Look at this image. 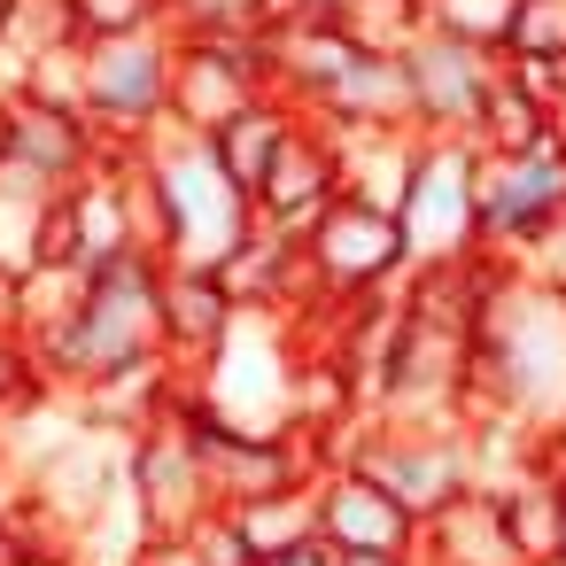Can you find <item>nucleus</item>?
I'll use <instances>...</instances> for the list:
<instances>
[{"mask_svg": "<svg viewBox=\"0 0 566 566\" xmlns=\"http://www.w3.org/2000/svg\"><path fill=\"white\" fill-rule=\"evenodd\" d=\"M465 411H512L520 427L551 434L566 419V295L535 287L504 264L473 326V388Z\"/></svg>", "mask_w": 566, "mask_h": 566, "instance_id": "1", "label": "nucleus"}, {"mask_svg": "<svg viewBox=\"0 0 566 566\" xmlns=\"http://www.w3.org/2000/svg\"><path fill=\"white\" fill-rule=\"evenodd\" d=\"M32 349H40L55 396H86L94 380L164 357V264H148V256H117V264L86 272L71 318L48 326Z\"/></svg>", "mask_w": 566, "mask_h": 566, "instance_id": "2", "label": "nucleus"}, {"mask_svg": "<svg viewBox=\"0 0 566 566\" xmlns=\"http://www.w3.org/2000/svg\"><path fill=\"white\" fill-rule=\"evenodd\" d=\"M148 148V171H156V195H164V226H171V256L164 264H195V272H218L233 249H241V233L256 226V210H249V195L210 164V148L195 140V133H156V140H140Z\"/></svg>", "mask_w": 566, "mask_h": 566, "instance_id": "3", "label": "nucleus"}, {"mask_svg": "<svg viewBox=\"0 0 566 566\" xmlns=\"http://www.w3.org/2000/svg\"><path fill=\"white\" fill-rule=\"evenodd\" d=\"M171 63H179V32L171 24L86 40V102L78 109L102 133V148L156 140L171 125Z\"/></svg>", "mask_w": 566, "mask_h": 566, "instance_id": "4", "label": "nucleus"}, {"mask_svg": "<svg viewBox=\"0 0 566 566\" xmlns=\"http://www.w3.org/2000/svg\"><path fill=\"white\" fill-rule=\"evenodd\" d=\"M295 249H303L311 303H365V295H396V287L411 280L396 210L357 202V195H334V202L295 233Z\"/></svg>", "mask_w": 566, "mask_h": 566, "instance_id": "5", "label": "nucleus"}, {"mask_svg": "<svg viewBox=\"0 0 566 566\" xmlns=\"http://www.w3.org/2000/svg\"><path fill=\"white\" fill-rule=\"evenodd\" d=\"M558 210H566V133H551V140H535V148H473L481 256L512 264Z\"/></svg>", "mask_w": 566, "mask_h": 566, "instance_id": "6", "label": "nucleus"}, {"mask_svg": "<svg viewBox=\"0 0 566 566\" xmlns=\"http://www.w3.org/2000/svg\"><path fill=\"white\" fill-rule=\"evenodd\" d=\"M396 233L411 272H450L481 256V218H473V148L465 140H419V164L396 202Z\"/></svg>", "mask_w": 566, "mask_h": 566, "instance_id": "7", "label": "nucleus"}, {"mask_svg": "<svg viewBox=\"0 0 566 566\" xmlns=\"http://www.w3.org/2000/svg\"><path fill=\"white\" fill-rule=\"evenodd\" d=\"M272 94V63H264V32H179V63H171V133L210 140L226 117H241L249 102Z\"/></svg>", "mask_w": 566, "mask_h": 566, "instance_id": "8", "label": "nucleus"}, {"mask_svg": "<svg viewBox=\"0 0 566 566\" xmlns=\"http://www.w3.org/2000/svg\"><path fill=\"white\" fill-rule=\"evenodd\" d=\"M125 496H133V512H140L148 535H187L195 520L218 512L179 396H171V411H156L140 434H125Z\"/></svg>", "mask_w": 566, "mask_h": 566, "instance_id": "9", "label": "nucleus"}, {"mask_svg": "<svg viewBox=\"0 0 566 566\" xmlns=\"http://www.w3.org/2000/svg\"><path fill=\"white\" fill-rule=\"evenodd\" d=\"M403 86H411V125L427 140H465L481 133V109L504 78V55H481L465 40H442V32H411L403 48Z\"/></svg>", "mask_w": 566, "mask_h": 566, "instance_id": "10", "label": "nucleus"}, {"mask_svg": "<svg viewBox=\"0 0 566 566\" xmlns=\"http://www.w3.org/2000/svg\"><path fill=\"white\" fill-rule=\"evenodd\" d=\"M334 195H342V140H334L318 117H295V133H287V148L272 156L264 187L249 195V210H256V226H272V233H303Z\"/></svg>", "mask_w": 566, "mask_h": 566, "instance_id": "11", "label": "nucleus"}, {"mask_svg": "<svg viewBox=\"0 0 566 566\" xmlns=\"http://www.w3.org/2000/svg\"><path fill=\"white\" fill-rule=\"evenodd\" d=\"M311 496H318V543L326 551H419V520L380 481H365L357 465H326L311 481Z\"/></svg>", "mask_w": 566, "mask_h": 566, "instance_id": "12", "label": "nucleus"}, {"mask_svg": "<svg viewBox=\"0 0 566 566\" xmlns=\"http://www.w3.org/2000/svg\"><path fill=\"white\" fill-rule=\"evenodd\" d=\"M9 164L32 171L40 187H78L102 164V133L78 109H48V102H17L9 109Z\"/></svg>", "mask_w": 566, "mask_h": 566, "instance_id": "13", "label": "nucleus"}, {"mask_svg": "<svg viewBox=\"0 0 566 566\" xmlns=\"http://www.w3.org/2000/svg\"><path fill=\"white\" fill-rule=\"evenodd\" d=\"M241 303L226 295L218 272H195V264H164V357L179 365V380L233 334Z\"/></svg>", "mask_w": 566, "mask_h": 566, "instance_id": "14", "label": "nucleus"}, {"mask_svg": "<svg viewBox=\"0 0 566 566\" xmlns=\"http://www.w3.org/2000/svg\"><path fill=\"white\" fill-rule=\"evenodd\" d=\"M419 566H527L504 535V512H496V489H465L450 496L434 520H419Z\"/></svg>", "mask_w": 566, "mask_h": 566, "instance_id": "15", "label": "nucleus"}, {"mask_svg": "<svg viewBox=\"0 0 566 566\" xmlns=\"http://www.w3.org/2000/svg\"><path fill=\"white\" fill-rule=\"evenodd\" d=\"M295 117H303L295 102L264 94V102H249L241 117H226L202 148H210V164H218L241 195H256V187H264V171H272V156H280V148H287V133H295Z\"/></svg>", "mask_w": 566, "mask_h": 566, "instance_id": "16", "label": "nucleus"}, {"mask_svg": "<svg viewBox=\"0 0 566 566\" xmlns=\"http://www.w3.org/2000/svg\"><path fill=\"white\" fill-rule=\"evenodd\" d=\"M55 195H63V187H40L32 171L0 164V280H24V272L40 264V241H48Z\"/></svg>", "mask_w": 566, "mask_h": 566, "instance_id": "17", "label": "nucleus"}, {"mask_svg": "<svg viewBox=\"0 0 566 566\" xmlns=\"http://www.w3.org/2000/svg\"><path fill=\"white\" fill-rule=\"evenodd\" d=\"M496 512H504V535L527 566H558V543H566V489L551 473H527L512 489H496Z\"/></svg>", "mask_w": 566, "mask_h": 566, "instance_id": "18", "label": "nucleus"}, {"mask_svg": "<svg viewBox=\"0 0 566 566\" xmlns=\"http://www.w3.org/2000/svg\"><path fill=\"white\" fill-rule=\"evenodd\" d=\"M233 520H241V535H249L256 558H280V551L318 543V496H311V481H303V489H280V496H256V504H241Z\"/></svg>", "mask_w": 566, "mask_h": 566, "instance_id": "19", "label": "nucleus"}, {"mask_svg": "<svg viewBox=\"0 0 566 566\" xmlns=\"http://www.w3.org/2000/svg\"><path fill=\"white\" fill-rule=\"evenodd\" d=\"M411 9H419V32L465 40V48H481V55H504L520 0H411Z\"/></svg>", "mask_w": 566, "mask_h": 566, "instance_id": "20", "label": "nucleus"}, {"mask_svg": "<svg viewBox=\"0 0 566 566\" xmlns=\"http://www.w3.org/2000/svg\"><path fill=\"white\" fill-rule=\"evenodd\" d=\"M40 403H55V380L40 365V349L17 334V326H0V427H17L32 419Z\"/></svg>", "mask_w": 566, "mask_h": 566, "instance_id": "21", "label": "nucleus"}, {"mask_svg": "<svg viewBox=\"0 0 566 566\" xmlns=\"http://www.w3.org/2000/svg\"><path fill=\"white\" fill-rule=\"evenodd\" d=\"M504 63H512V71H551V63H566V0H520L512 40H504Z\"/></svg>", "mask_w": 566, "mask_h": 566, "instance_id": "22", "label": "nucleus"}, {"mask_svg": "<svg viewBox=\"0 0 566 566\" xmlns=\"http://www.w3.org/2000/svg\"><path fill=\"white\" fill-rule=\"evenodd\" d=\"M71 40H117V32H148L164 24V0H63Z\"/></svg>", "mask_w": 566, "mask_h": 566, "instance_id": "23", "label": "nucleus"}, {"mask_svg": "<svg viewBox=\"0 0 566 566\" xmlns=\"http://www.w3.org/2000/svg\"><path fill=\"white\" fill-rule=\"evenodd\" d=\"M171 32H264V0H164Z\"/></svg>", "mask_w": 566, "mask_h": 566, "instance_id": "24", "label": "nucleus"}, {"mask_svg": "<svg viewBox=\"0 0 566 566\" xmlns=\"http://www.w3.org/2000/svg\"><path fill=\"white\" fill-rule=\"evenodd\" d=\"M187 543H195V558H202V566H256V551H249V535H241V520H233V512L195 520V527H187Z\"/></svg>", "mask_w": 566, "mask_h": 566, "instance_id": "25", "label": "nucleus"}, {"mask_svg": "<svg viewBox=\"0 0 566 566\" xmlns=\"http://www.w3.org/2000/svg\"><path fill=\"white\" fill-rule=\"evenodd\" d=\"M512 272H520V280H535V287H558V295H566V210H558V218H551V226L512 256Z\"/></svg>", "mask_w": 566, "mask_h": 566, "instance_id": "26", "label": "nucleus"}, {"mask_svg": "<svg viewBox=\"0 0 566 566\" xmlns=\"http://www.w3.org/2000/svg\"><path fill=\"white\" fill-rule=\"evenodd\" d=\"M133 566H202V558H195L187 535H148V543L133 551Z\"/></svg>", "mask_w": 566, "mask_h": 566, "instance_id": "27", "label": "nucleus"}, {"mask_svg": "<svg viewBox=\"0 0 566 566\" xmlns=\"http://www.w3.org/2000/svg\"><path fill=\"white\" fill-rule=\"evenodd\" d=\"M334 566H419L411 551H334Z\"/></svg>", "mask_w": 566, "mask_h": 566, "instance_id": "28", "label": "nucleus"}, {"mask_svg": "<svg viewBox=\"0 0 566 566\" xmlns=\"http://www.w3.org/2000/svg\"><path fill=\"white\" fill-rule=\"evenodd\" d=\"M543 473H551V481L566 489V419H558V427L543 434Z\"/></svg>", "mask_w": 566, "mask_h": 566, "instance_id": "29", "label": "nucleus"}, {"mask_svg": "<svg viewBox=\"0 0 566 566\" xmlns=\"http://www.w3.org/2000/svg\"><path fill=\"white\" fill-rule=\"evenodd\" d=\"M256 566H334L326 543H303V551H280V558H256Z\"/></svg>", "mask_w": 566, "mask_h": 566, "instance_id": "30", "label": "nucleus"}, {"mask_svg": "<svg viewBox=\"0 0 566 566\" xmlns=\"http://www.w3.org/2000/svg\"><path fill=\"white\" fill-rule=\"evenodd\" d=\"M558 566H566V543H558Z\"/></svg>", "mask_w": 566, "mask_h": 566, "instance_id": "31", "label": "nucleus"}]
</instances>
